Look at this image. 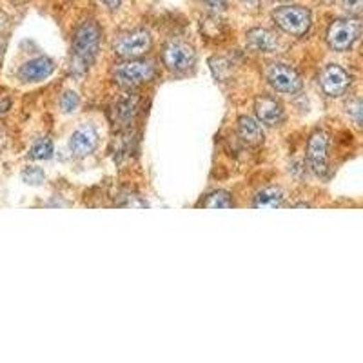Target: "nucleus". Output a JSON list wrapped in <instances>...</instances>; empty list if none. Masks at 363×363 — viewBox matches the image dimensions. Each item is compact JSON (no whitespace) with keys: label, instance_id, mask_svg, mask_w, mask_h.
<instances>
[{"label":"nucleus","instance_id":"1","mask_svg":"<svg viewBox=\"0 0 363 363\" xmlns=\"http://www.w3.org/2000/svg\"><path fill=\"white\" fill-rule=\"evenodd\" d=\"M100 48V28L95 21H84L73 37V67L74 73H84L95 62Z\"/></svg>","mask_w":363,"mask_h":363},{"label":"nucleus","instance_id":"2","mask_svg":"<svg viewBox=\"0 0 363 363\" xmlns=\"http://www.w3.org/2000/svg\"><path fill=\"white\" fill-rule=\"evenodd\" d=\"M272 21L285 33L303 37L311 28V11L301 6H284L272 11Z\"/></svg>","mask_w":363,"mask_h":363},{"label":"nucleus","instance_id":"3","mask_svg":"<svg viewBox=\"0 0 363 363\" xmlns=\"http://www.w3.org/2000/svg\"><path fill=\"white\" fill-rule=\"evenodd\" d=\"M362 33V22L358 18H338L329 26L327 42L330 50L349 51Z\"/></svg>","mask_w":363,"mask_h":363},{"label":"nucleus","instance_id":"4","mask_svg":"<svg viewBox=\"0 0 363 363\" xmlns=\"http://www.w3.org/2000/svg\"><path fill=\"white\" fill-rule=\"evenodd\" d=\"M155 66L147 60H135L131 58L129 62H122L113 69V79L116 84L124 87H136L140 84L149 82L153 79Z\"/></svg>","mask_w":363,"mask_h":363},{"label":"nucleus","instance_id":"5","mask_svg":"<svg viewBox=\"0 0 363 363\" xmlns=\"http://www.w3.org/2000/svg\"><path fill=\"white\" fill-rule=\"evenodd\" d=\"M153 45V38L145 29H135L129 33L122 35L118 40L115 42L113 50L118 57L122 58H138L142 55L147 53Z\"/></svg>","mask_w":363,"mask_h":363},{"label":"nucleus","instance_id":"6","mask_svg":"<svg viewBox=\"0 0 363 363\" xmlns=\"http://www.w3.org/2000/svg\"><path fill=\"white\" fill-rule=\"evenodd\" d=\"M265 79L272 87L285 95H293L301 89L300 74L287 64H269L265 69Z\"/></svg>","mask_w":363,"mask_h":363},{"label":"nucleus","instance_id":"7","mask_svg":"<svg viewBox=\"0 0 363 363\" xmlns=\"http://www.w3.org/2000/svg\"><path fill=\"white\" fill-rule=\"evenodd\" d=\"M196 62V53L189 44L182 40H171L164 50V64L174 73H184Z\"/></svg>","mask_w":363,"mask_h":363},{"label":"nucleus","instance_id":"8","mask_svg":"<svg viewBox=\"0 0 363 363\" xmlns=\"http://www.w3.org/2000/svg\"><path fill=\"white\" fill-rule=\"evenodd\" d=\"M320 86L327 96L338 99V96L345 95L351 86V77L340 66L330 64V66L323 67V71L320 73Z\"/></svg>","mask_w":363,"mask_h":363},{"label":"nucleus","instance_id":"9","mask_svg":"<svg viewBox=\"0 0 363 363\" xmlns=\"http://www.w3.org/2000/svg\"><path fill=\"white\" fill-rule=\"evenodd\" d=\"M327 147H329V138L325 131H314L307 144V162L311 169L320 177L327 173Z\"/></svg>","mask_w":363,"mask_h":363},{"label":"nucleus","instance_id":"10","mask_svg":"<svg viewBox=\"0 0 363 363\" xmlns=\"http://www.w3.org/2000/svg\"><path fill=\"white\" fill-rule=\"evenodd\" d=\"M96 145H99V133H96L93 125H80L79 129H74L69 138L71 155L79 158H84L93 153Z\"/></svg>","mask_w":363,"mask_h":363},{"label":"nucleus","instance_id":"11","mask_svg":"<svg viewBox=\"0 0 363 363\" xmlns=\"http://www.w3.org/2000/svg\"><path fill=\"white\" fill-rule=\"evenodd\" d=\"M55 71V64L51 58L48 57H37L31 58L18 71V79L22 82H40L51 77Z\"/></svg>","mask_w":363,"mask_h":363},{"label":"nucleus","instance_id":"12","mask_svg":"<svg viewBox=\"0 0 363 363\" xmlns=\"http://www.w3.org/2000/svg\"><path fill=\"white\" fill-rule=\"evenodd\" d=\"M255 109L258 120L265 125H278L284 120L281 104L272 99V96H260V99H256Z\"/></svg>","mask_w":363,"mask_h":363},{"label":"nucleus","instance_id":"13","mask_svg":"<svg viewBox=\"0 0 363 363\" xmlns=\"http://www.w3.org/2000/svg\"><path fill=\"white\" fill-rule=\"evenodd\" d=\"M247 45L258 53H272L278 50V38L265 28H255L247 33Z\"/></svg>","mask_w":363,"mask_h":363},{"label":"nucleus","instance_id":"14","mask_svg":"<svg viewBox=\"0 0 363 363\" xmlns=\"http://www.w3.org/2000/svg\"><path fill=\"white\" fill-rule=\"evenodd\" d=\"M238 133H240V136H242V138L247 142V144H251V145L264 144V138H265L264 128H262L260 122H258L256 118H252V116H247V115L240 116Z\"/></svg>","mask_w":363,"mask_h":363},{"label":"nucleus","instance_id":"15","mask_svg":"<svg viewBox=\"0 0 363 363\" xmlns=\"http://www.w3.org/2000/svg\"><path fill=\"white\" fill-rule=\"evenodd\" d=\"M284 206V193L277 187H267L262 189L260 193L255 196V207H281Z\"/></svg>","mask_w":363,"mask_h":363},{"label":"nucleus","instance_id":"16","mask_svg":"<svg viewBox=\"0 0 363 363\" xmlns=\"http://www.w3.org/2000/svg\"><path fill=\"white\" fill-rule=\"evenodd\" d=\"M51 157H53V142L50 138H40L29 149V158L33 160H48Z\"/></svg>","mask_w":363,"mask_h":363},{"label":"nucleus","instance_id":"17","mask_svg":"<svg viewBox=\"0 0 363 363\" xmlns=\"http://www.w3.org/2000/svg\"><path fill=\"white\" fill-rule=\"evenodd\" d=\"M203 207H207V209H229V207H233V200L225 191H216L211 196H207Z\"/></svg>","mask_w":363,"mask_h":363},{"label":"nucleus","instance_id":"18","mask_svg":"<svg viewBox=\"0 0 363 363\" xmlns=\"http://www.w3.org/2000/svg\"><path fill=\"white\" fill-rule=\"evenodd\" d=\"M22 180L29 184V186H40L45 180V173L40 167H26L22 171Z\"/></svg>","mask_w":363,"mask_h":363},{"label":"nucleus","instance_id":"19","mask_svg":"<svg viewBox=\"0 0 363 363\" xmlns=\"http://www.w3.org/2000/svg\"><path fill=\"white\" fill-rule=\"evenodd\" d=\"M80 99L74 91H66L60 99V108H62L64 113H74L79 109Z\"/></svg>","mask_w":363,"mask_h":363},{"label":"nucleus","instance_id":"20","mask_svg":"<svg viewBox=\"0 0 363 363\" xmlns=\"http://www.w3.org/2000/svg\"><path fill=\"white\" fill-rule=\"evenodd\" d=\"M347 115H349L352 120H354L356 125H362V120H363L362 100H359V99L349 100V104H347Z\"/></svg>","mask_w":363,"mask_h":363},{"label":"nucleus","instance_id":"21","mask_svg":"<svg viewBox=\"0 0 363 363\" xmlns=\"http://www.w3.org/2000/svg\"><path fill=\"white\" fill-rule=\"evenodd\" d=\"M342 6L349 15H354L358 17L363 9V0H342Z\"/></svg>","mask_w":363,"mask_h":363},{"label":"nucleus","instance_id":"22","mask_svg":"<svg viewBox=\"0 0 363 363\" xmlns=\"http://www.w3.org/2000/svg\"><path fill=\"white\" fill-rule=\"evenodd\" d=\"M203 4L211 6V8H215V9H222L225 8L227 6V0H202Z\"/></svg>","mask_w":363,"mask_h":363},{"label":"nucleus","instance_id":"23","mask_svg":"<svg viewBox=\"0 0 363 363\" xmlns=\"http://www.w3.org/2000/svg\"><path fill=\"white\" fill-rule=\"evenodd\" d=\"M104 6L108 9H111V11H115V9L120 8V0H100Z\"/></svg>","mask_w":363,"mask_h":363},{"label":"nucleus","instance_id":"24","mask_svg":"<svg viewBox=\"0 0 363 363\" xmlns=\"http://www.w3.org/2000/svg\"><path fill=\"white\" fill-rule=\"evenodd\" d=\"M242 2H245V4H256L258 0H242Z\"/></svg>","mask_w":363,"mask_h":363},{"label":"nucleus","instance_id":"25","mask_svg":"<svg viewBox=\"0 0 363 363\" xmlns=\"http://www.w3.org/2000/svg\"><path fill=\"white\" fill-rule=\"evenodd\" d=\"M277 2H287V0H277Z\"/></svg>","mask_w":363,"mask_h":363}]
</instances>
